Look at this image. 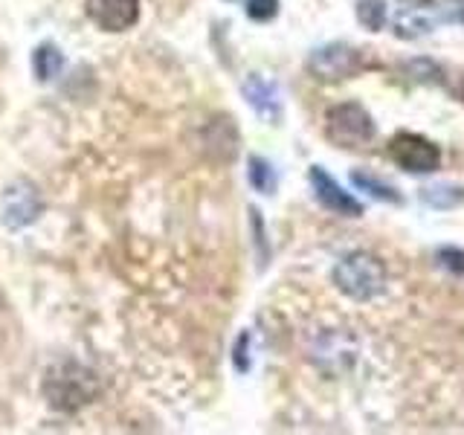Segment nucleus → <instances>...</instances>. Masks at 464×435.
Returning a JSON list of instances; mask_svg holds the SVG:
<instances>
[{"label":"nucleus","mask_w":464,"mask_h":435,"mask_svg":"<svg viewBox=\"0 0 464 435\" xmlns=\"http://www.w3.org/2000/svg\"><path fill=\"white\" fill-rule=\"evenodd\" d=\"M244 96L258 116H265V120H279L282 102H279V91H276L273 82L261 79V76H250L244 82Z\"/></svg>","instance_id":"9"},{"label":"nucleus","mask_w":464,"mask_h":435,"mask_svg":"<svg viewBox=\"0 0 464 435\" xmlns=\"http://www.w3.org/2000/svg\"><path fill=\"white\" fill-rule=\"evenodd\" d=\"M459 93H461V102H464V79H461V87H459Z\"/></svg>","instance_id":"18"},{"label":"nucleus","mask_w":464,"mask_h":435,"mask_svg":"<svg viewBox=\"0 0 464 435\" xmlns=\"http://www.w3.org/2000/svg\"><path fill=\"white\" fill-rule=\"evenodd\" d=\"M389 157L395 160L403 171H412V174H430L441 163L439 145L420 134H410V130H401V134L389 140Z\"/></svg>","instance_id":"4"},{"label":"nucleus","mask_w":464,"mask_h":435,"mask_svg":"<svg viewBox=\"0 0 464 435\" xmlns=\"http://www.w3.org/2000/svg\"><path fill=\"white\" fill-rule=\"evenodd\" d=\"M250 186L261 195H273L276 192V171L267 160L250 157Z\"/></svg>","instance_id":"13"},{"label":"nucleus","mask_w":464,"mask_h":435,"mask_svg":"<svg viewBox=\"0 0 464 435\" xmlns=\"http://www.w3.org/2000/svg\"><path fill=\"white\" fill-rule=\"evenodd\" d=\"M420 200L435 209H453L459 203H464V188L450 186V183H435V186L420 188Z\"/></svg>","instance_id":"11"},{"label":"nucleus","mask_w":464,"mask_h":435,"mask_svg":"<svg viewBox=\"0 0 464 435\" xmlns=\"http://www.w3.org/2000/svg\"><path fill=\"white\" fill-rule=\"evenodd\" d=\"M439 261L450 273L464 276V250H459V246H439Z\"/></svg>","instance_id":"16"},{"label":"nucleus","mask_w":464,"mask_h":435,"mask_svg":"<svg viewBox=\"0 0 464 435\" xmlns=\"http://www.w3.org/2000/svg\"><path fill=\"white\" fill-rule=\"evenodd\" d=\"M246 14L258 24H267L279 14V0H246Z\"/></svg>","instance_id":"15"},{"label":"nucleus","mask_w":464,"mask_h":435,"mask_svg":"<svg viewBox=\"0 0 464 435\" xmlns=\"http://www.w3.org/2000/svg\"><path fill=\"white\" fill-rule=\"evenodd\" d=\"M352 183H354L357 188H362V192H369L372 198H377V200H386V203H401V200H403L395 186H389V183H383V180H377L374 174L354 171V174H352Z\"/></svg>","instance_id":"12"},{"label":"nucleus","mask_w":464,"mask_h":435,"mask_svg":"<svg viewBox=\"0 0 464 435\" xmlns=\"http://www.w3.org/2000/svg\"><path fill=\"white\" fill-rule=\"evenodd\" d=\"M372 113L357 102H343L325 113V137L340 149H362L374 140Z\"/></svg>","instance_id":"2"},{"label":"nucleus","mask_w":464,"mask_h":435,"mask_svg":"<svg viewBox=\"0 0 464 435\" xmlns=\"http://www.w3.org/2000/svg\"><path fill=\"white\" fill-rule=\"evenodd\" d=\"M41 209H44V203L35 188L29 183H14L9 186V192L4 198V224L12 229L26 227L41 215Z\"/></svg>","instance_id":"8"},{"label":"nucleus","mask_w":464,"mask_h":435,"mask_svg":"<svg viewBox=\"0 0 464 435\" xmlns=\"http://www.w3.org/2000/svg\"><path fill=\"white\" fill-rule=\"evenodd\" d=\"M93 392H96L93 374L76 366V362H64L62 369H53L47 377V395L55 410H64V412L79 410V406L91 403Z\"/></svg>","instance_id":"3"},{"label":"nucleus","mask_w":464,"mask_h":435,"mask_svg":"<svg viewBox=\"0 0 464 435\" xmlns=\"http://www.w3.org/2000/svg\"><path fill=\"white\" fill-rule=\"evenodd\" d=\"M33 67H35L38 82H50L64 70V55L58 47H53V44H41L33 55Z\"/></svg>","instance_id":"10"},{"label":"nucleus","mask_w":464,"mask_h":435,"mask_svg":"<svg viewBox=\"0 0 464 435\" xmlns=\"http://www.w3.org/2000/svg\"><path fill=\"white\" fill-rule=\"evenodd\" d=\"M236 369L238 372H246L250 369V334H241L238 343H236Z\"/></svg>","instance_id":"17"},{"label":"nucleus","mask_w":464,"mask_h":435,"mask_svg":"<svg viewBox=\"0 0 464 435\" xmlns=\"http://www.w3.org/2000/svg\"><path fill=\"white\" fill-rule=\"evenodd\" d=\"M357 18L366 24L372 33H381L383 24H386V6H383V0H360Z\"/></svg>","instance_id":"14"},{"label":"nucleus","mask_w":464,"mask_h":435,"mask_svg":"<svg viewBox=\"0 0 464 435\" xmlns=\"http://www.w3.org/2000/svg\"><path fill=\"white\" fill-rule=\"evenodd\" d=\"M308 67L314 76L323 82H343V79L357 76V72L366 67V58H362L360 50L345 47V44H328V47L316 50L311 55Z\"/></svg>","instance_id":"5"},{"label":"nucleus","mask_w":464,"mask_h":435,"mask_svg":"<svg viewBox=\"0 0 464 435\" xmlns=\"http://www.w3.org/2000/svg\"><path fill=\"white\" fill-rule=\"evenodd\" d=\"M334 282H337V287L348 299L372 302L386 290V270L374 256L352 253L340 261L337 270H334Z\"/></svg>","instance_id":"1"},{"label":"nucleus","mask_w":464,"mask_h":435,"mask_svg":"<svg viewBox=\"0 0 464 435\" xmlns=\"http://www.w3.org/2000/svg\"><path fill=\"white\" fill-rule=\"evenodd\" d=\"M84 12L105 33H125L140 21V0H84Z\"/></svg>","instance_id":"6"},{"label":"nucleus","mask_w":464,"mask_h":435,"mask_svg":"<svg viewBox=\"0 0 464 435\" xmlns=\"http://www.w3.org/2000/svg\"><path fill=\"white\" fill-rule=\"evenodd\" d=\"M308 178L314 183V192H316L319 203H323L325 209L337 212V215H345V218H360L362 215L360 200H354L352 195H348L345 188L337 180H334L323 166H314L308 171Z\"/></svg>","instance_id":"7"}]
</instances>
